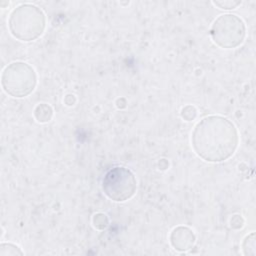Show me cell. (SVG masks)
I'll return each instance as SVG.
<instances>
[{
	"label": "cell",
	"mask_w": 256,
	"mask_h": 256,
	"mask_svg": "<svg viewBox=\"0 0 256 256\" xmlns=\"http://www.w3.org/2000/svg\"><path fill=\"white\" fill-rule=\"evenodd\" d=\"M195 153L207 162H222L236 151L239 136L235 125L225 117L211 115L201 119L192 132Z\"/></svg>",
	"instance_id": "obj_1"
},
{
	"label": "cell",
	"mask_w": 256,
	"mask_h": 256,
	"mask_svg": "<svg viewBox=\"0 0 256 256\" xmlns=\"http://www.w3.org/2000/svg\"><path fill=\"white\" fill-rule=\"evenodd\" d=\"M8 26L13 37L20 41H33L40 37L46 26L44 12L32 4H22L10 13Z\"/></svg>",
	"instance_id": "obj_2"
},
{
	"label": "cell",
	"mask_w": 256,
	"mask_h": 256,
	"mask_svg": "<svg viewBox=\"0 0 256 256\" xmlns=\"http://www.w3.org/2000/svg\"><path fill=\"white\" fill-rule=\"evenodd\" d=\"M36 83L35 70L25 62H12L2 72L1 84L3 90L15 98L28 96L35 89Z\"/></svg>",
	"instance_id": "obj_3"
},
{
	"label": "cell",
	"mask_w": 256,
	"mask_h": 256,
	"mask_svg": "<svg viewBox=\"0 0 256 256\" xmlns=\"http://www.w3.org/2000/svg\"><path fill=\"white\" fill-rule=\"evenodd\" d=\"M213 42L225 49L238 47L244 41L246 28L243 20L234 14H223L216 18L211 26Z\"/></svg>",
	"instance_id": "obj_4"
},
{
	"label": "cell",
	"mask_w": 256,
	"mask_h": 256,
	"mask_svg": "<svg viewBox=\"0 0 256 256\" xmlns=\"http://www.w3.org/2000/svg\"><path fill=\"white\" fill-rule=\"evenodd\" d=\"M137 181L135 175L126 167L116 166L109 169L102 180L104 194L115 202L130 199L136 192Z\"/></svg>",
	"instance_id": "obj_5"
},
{
	"label": "cell",
	"mask_w": 256,
	"mask_h": 256,
	"mask_svg": "<svg viewBox=\"0 0 256 256\" xmlns=\"http://www.w3.org/2000/svg\"><path fill=\"white\" fill-rule=\"evenodd\" d=\"M170 242L174 249L178 251H187L195 243V235L191 229L184 226L176 227L170 234Z\"/></svg>",
	"instance_id": "obj_6"
},
{
	"label": "cell",
	"mask_w": 256,
	"mask_h": 256,
	"mask_svg": "<svg viewBox=\"0 0 256 256\" xmlns=\"http://www.w3.org/2000/svg\"><path fill=\"white\" fill-rule=\"evenodd\" d=\"M52 114H53L52 108L45 103L37 105L36 108L34 109V116L36 120L40 123L48 122L51 119Z\"/></svg>",
	"instance_id": "obj_7"
},
{
	"label": "cell",
	"mask_w": 256,
	"mask_h": 256,
	"mask_svg": "<svg viewBox=\"0 0 256 256\" xmlns=\"http://www.w3.org/2000/svg\"><path fill=\"white\" fill-rule=\"evenodd\" d=\"M23 255L22 250L15 244L2 243L0 246V256H17Z\"/></svg>",
	"instance_id": "obj_8"
},
{
	"label": "cell",
	"mask_w": 256,
	"mask_h": 256,
	"mask_svg": "<svg viewBox=\"0 0 256 256\" xmlns=\"http://www.w3.org/2000/svg\"><path fill=\"white\" fill-rule=\"evenodd\" d=\"M255 234L252 232L250 235L246 236L243 243L242 249L245 255H255Z\"/></svg>",
	"instance_id": "obj_9"
},
{
	"label": "cell",
	"mask_w": 256,
	"mask_h": 256,
	"mask_svg": "<svg viewBox=\"0 0 256 256\" xmlns=\"http://www.w3.org/2000/svg\"><path fill=\"white\" fill-rule=\"evenodd\" d=\"M213 4L219 7L220 9L224 10H231L235 9L237 6L241 4V1H235V0H220V1H213Z\"/></svg>",
	"instance_id": "obj_10"
},
{
	"label": "cell",
	"mask_w": 256,
	"mask_h": 256,
	"mask_svg": "<svg viewBox=\"0 0 256 256\" xmlns=\"http://www.w3.org/2000/svg\"><path fill=\"white\" fill-rule=\"evenodd\" d=\"M193 110H195L194 107H192V106H186L185 108L182 109V113H181L182 117H183L184 119H186L187 121H190V120L194 119L195 116H196V112L190 113V112H192Z\"/></svg>",
	"instance_id": "obj_11"
},
{
	"label": "cell",
	"mask_w": 256,
	"mask_h": 256,
	"mask_svg": "<svg viewBox=\"0 0 256 256\" xmlns=\"http://www.w3.org/2000/svg\"><path fill=\"white\" fill-rule=\"evenodd\" d=\"M93 223H94L95 227H97V228H99V229H103V228H105V227L107 226L108 220H107V218H106V215L103 216L102 220H98V218H97L96 216H94V218H93Z\"/></svg>",
	"instance_id": "obj_12"
}]
</instances>
